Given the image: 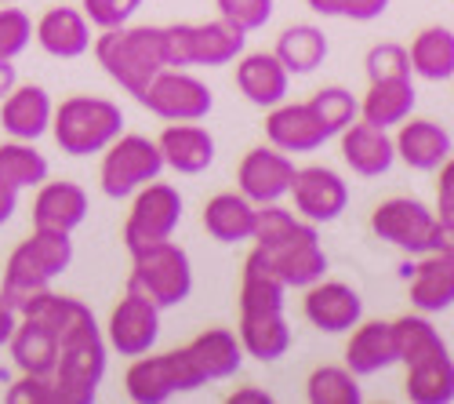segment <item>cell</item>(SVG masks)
I'll return each mask as SVG.
<instances>
[{"label": "cell", "mask_w": 454, "mask_h": 404, "mask_svg": "<svg viewBox=\"0 0 454 404\" xmlns=\"http://www.w3.org/2000/svg\"><path fill=\"white\" fill-rule=\"evenodd\" d=\"M95 59H98V66L128 95L138 99L145 91V84L164 69L160 26H117V29H102V36H95Z\"/></svg>", "instance_id": "1"}, {"label": "cell", "mask_w": 454, "mask_h": 404, "mask_svg": "<svg viewBox=\"0 0 454 404\" xmlns=\"http://www.w3.org/2000/svg\"><path fill=\"white\" fill-rule=\"evenodd\" d=\"M59 150L69 157H91L124 131V114L117 102L98 95H69L51 109V128Z\"/></svg>", "instance_id": "2"}, {"label": "cell", "mask_w": 454, "mask_h": 404, "mask_svg": "<svg viewBox=\"0 0 454 404\" xmlns=\"http://www.w3.org/2000/svg\"><path fill=\"white\" fill-rule=\"evenodd\" d=\"M371 234L407 255L426 251H454V230L443 226L436 211L419 197H389L374 204L371 211Z\"/></svg>", "instance_id": "3"}, {"label": "cell", "mask_w": 454, "mask_h": 404, "mask_svg": "<svg viewBox=\"0 0 454 404\" xmlns=\"http://www.w3.org/2000/svg\"><path fill=\"white\" fill-rule=\"evenodd\" d=\"M73 234H59V230H36L8 255L4 266V296L12 299V306L19 310V303L33 291L51 288L55 277H62L73 263Z\"/></svg>", "instance_id": "4"}, {"label": "cell", "mask_w": 454, "mask_h": 404, "mask_svg": "<svg viewBox=\"0 0 454 404\" xmlns=\"http://www.w3.org/2000/svg\"><path fill=\"white\" fill-rule=\"evenodd\" d=\"M128 288L145 296L157 310L182 306L189 299V291H193V263H189V251L178 248L171 237L135 248Z\"/></svg>", "instance_id": "5"}, {"label": "cell", "mask_w": 454, "mask_h": 404, "mask_svg": "<svg viewBox=\"0 0 454 404\" xmlns=\"http://www.w3.org/2000/svg\"><path fill=\"white\" fill-rule=\"evenodd\" d=\"M106 336L95 321L59 343V360L51 372L59 404H95L98 383L106 376Z\"/></svg>", "instance_id": "6"}, {"label": "cell", "mask_w": 454, "mask_h": 404, "mask_svg": "<svg viewBox=\"0 0 454 404\" xmlns=\"http://www.w3.org/2000/svg\"><path fill=\"white\" fill-rule=\"evenodd\" d=\"M200 386L207 383L197 372L193 357L185 353V346L168 353H138L124 376V390L135 404H164L178 393H193Z\"/></svg>", "instance_id": "7"}, {"label": "cell", "mask_w": 454, "mask_h": 404, "mask_svg": "<svg viewBox=\"0 0 454 404\" xmlns=\"http://www.w3.org/2000/svg\"><path fill=\"white\" fill-rule=\"evenodd\" d=\"M160 171H164V157L157 150V139H145V135H135V131H121L102 150L98 182H102L106 197L121 201V197H131L138 186H145V182L160 178Z\"/></svg>", "instance_id": "8"}, {"label": "cell", "mask_w": 454, "mask_h": 404, "mask_svg": "<svg viewBox=\"0 0 454 404\" xmlns=\"http://www.w3.org/2000/svg\"><path fill=\"white\" fill-rule=\"evenodd\" d=\"M131 211L124 218V248H145V244H157L175 237L178 223H182V194L171 186V182H145L131 194Z\"/></svg>", "instance_id": "9"}, {"label": "cell", "mask_w": 454, "mask_h": 404, "mask_svg": "<svg viewBox=\"0 0 454 404\" xmlns=\"http://www.w3.org/2000/svg\"><path fill=\"white\" fill-rule=\"evenodd\" d=\"M138 102L149 109V114H157L160 121H204L215 106V95L200 77H193V73L164 66L157 77L145 84Z\"/></svg>", "instance_id": "10"}, {"label": "cell", "mask_w": 454, "mask_h": 404, "mask_svg": "<svg viewBox=\"0 0 454 404\" xmlns=\"http://www.w3.org/2000/svg\"><path fill=\"white\" fill-rule=\"evenodd\" d=\"M287 194L294 197V215L306 218V223H313V226L334 223V218H342V211L349 208L346 178L338 175L334 168H327V164L294 168V178H291Z\"/></svg>", "instance_id": "11"}, {"label": "cell", "mask_w": 454, "mask_h": 404, "mask_svg": "<svg viewBox=\"0 0 454 404\" xmlns=\"http://www.w3.org/2000/svg\"><path fill=\"white\" fill-rule=\"evenodd\" d=\"M160 339V310L138 291H124V299L113 306L106 324V346L117 350L121 357L149 353Z\"/></svg>", "instance_id": "12"}, {"label": "cell", "mask_w": 454, "mask_h": 404, "mask_svg": "<svg viewBox=\"0 0 454 404\" xmlns=\"http://www.w3.org/2000/svg\"><path fill=\"white\" fill-rule=\"evenodd\" d=\"M294 178V161L273 146H254L237 164V190L258 208V204H277L287 197Z\"/></svg>", "instance_id": "13"}, {"label": "cell", "mask_w": 454, "mask_h": 404, "mask_svg": "<svg viewBox=\"0 0 454 404\" xmlns=\"http://www.w3.org/2000/svg\"><path fill=\"white\" fill-rule=\"evenodd\" d=\"M301 313L306 321L324 336H342L364 317V299L360 291L346 281H317L306 288V299H301Z\"/></svg>", "instance_id": "14"}, {"label": "cell", "mask_w": 454, "mask_h": 404, "mask_svg": "<svg viewBox=\"0 0 454 404\" xmlns=\"http://www.w3.org/2000/svg\"><path fill=\"white\" fill-rule=\"evenodd\" d=\"M258 251L266 255V263L284 281V288H309L327 273V251L320 248L317 226H309L306 234H298L277 248H258Z\"/></svg>", "instance_id": "15"}, {"label": "cell", "mask_w": 454, "mask_h": 404, "mask_svg": "<svg viewBox=\"0 0 454 404\" xmlns=\"http://www.w3.org/2000/svg\"><path fill=\"white\" fill-rule=\"evenodd\" d=\"M266 139L280 154H313L327 142V131L320 128L309 102H277L266 117Z\"/></svg>", "instance_id": "16"}, {"label": "cell", "mask_w": 454, "mask_h": 404, "mask_svg": "<svg viewBox=\"0 0 454 404\" xmlns=\"http://www.w3.org/2000/svg\"><path fill=\"white\" fill-rule=\"evenodd\" d=\"M157 150L164 168L178 175H200L215 164V135L200 128V121H171L157 139Z\"/></svg>", "instance_id": "17"}, {"label": "cell", "mask_w": 454, "mask_h": 404, "mask_svg": "<svg viewBox=\"0 0 454 404\" xmlns=\"http://www.w3.org/2000/svg\"><path fill=\"white\" fill-rule=\"evenodd\" d=\"M411 306L419 313H443L454 306V251H426L411 263Z\"/></svg>", "instance_id": "18"}, {"label": "cell", "mask_w": 454, "mask_h": 404, "mask_svg": "<svg viewBox=\"0 0 454 404\" xmlns=\"http://www.w3.org/2000/svg\"><path fill=\"white\" fill-rule=\"evenodd\" d=\"M88 218V194L77 182H41L33 197V226L36 230H59V234H73Z\"/></svg>", "instance_id": "19"}, {"label": "cell", "mask_w": 454, "mask_h": 404, "mask_svg": "<svg viewBox=\"0 0 454 404\" xmlns=\"http://www.w3.org/2000/svg\"><path fill=\"white\" fill-rule=\"evenodd\" d=\"M342 139V161L353 168V175L360 178H378L386 175L396 161V150H393V135L389 128H374L367 121H353L349 128L338 131Z\"/></svg>", "instance_id": "20"}, {"label": "cell", "mask_w": 454, "mask_h": 404, "mask_svg": "<svg viewBox=\"0 0 454 404\" xmlns=\"http://www.w3.org/2000/svg\"><path fill=\"white\" fill-rule=\"evenodd\" d=\"M51 95L41 84H15L4 99H0V124L12 139L36 142L51 128Z\"/></svg>", "instance_id": "21"}, {"label": "cell", "mask_w": 454, "mask_h": 404, "mask_svg": "<svg viewBox=\"0 0 454 404\" xmlns=\"http://www.w3.org/2000/svg\"><path fill=\"white\" fill-rule=\"evenodd\" d=\"M33 36L51 59H81L91 51V22L81 8H48L33 26Z\"/></svg>", "instance_id": "22"}, {"label": "cell", "mask_w": 454, "mask_h": 404, "mask_svg": "<svg viewBox=\"0 0 454 404\" xmlns=\"http://www.w3.org/2000/svg\"><path fill=\"white\" fill-rule=\"evenodd\" d=\"M400 131L393 135V150L396 157L414 168V171H436L443 161H450V150H454V142H450V131L436 121H400L396 124Z\"/></svg>", "instance_id": "23"}, {"label": "cell", "mask_w": 454, "mask_h": 404, "mask_svg": "<svg viewBox=\"0 0 454 404\" xmlns=\"http://www.w3.org/2000/svg\"><path fill=\"white\" fill-rule=\"evenodd\" d=\"M349 343H346V368L364 379L374 372H386L396 364V339H393V321H356L349 328Z\"/></svg>", "instance_id": "24"}, {"label": "cell", "mask_w": 454, "mask_h": 404, "mask_svg": "<svg viewBox=\"0 0 454 404\" xmlns=\"http://www.w3.org/2000/svg\"><path fill=\"white\" fill-rule=\"evenodd\" d=\"M287 81H291V73L280 66V59L273 51L237 55V88L251 106L270 109V106L284 102L287 99Z\"/></svg>", "instance_id": "25"}, {"label": "cell", "mask_w": 454, "mask_h": 404, "mask_svg": "<svg viewBox=\"0 0 454 404\" xmlns=\"http://www.w3.org/2000/svg\"><path fill=\"white\" fill-rule=\"evenodd\" d=\"M185 353L193 357L197 372L204 376V383H218V379H233L244 368V346L237 339V332L230 328H204L200 336H193L185 343Z\"/></svg>", "instance_id": "26"}, {"label": "cell", "mask_w": 454, "mask_h": 404, "mask_svg": "<svg viewBox=\"0 0 454 404\" xmlns=\"http://www.w3.org/2000/svg\"><path fill=\"white\" fill-rule=\"evenodd\" d=\"M19 317L26 321H36L41 328H48V332L62 343L66 336H73L77 328L91 324L95 313L81 303V299H73V296H59V291L44 288V291H33V296H26L19 303Z\"/></svg>", "instance_id": "27"}, {"label": "cell", "mask_w": 454, "mask_h": 404, "mask_svg": "<svg viewBox=\"0 0 454 404\" xmlns=\"http://www.w3.org/2000/svg\"><path fill=\"white\" fill-rule=\"evenodd\" d=\"M237 339L244 346V357H254L262 364H273L291 350V328L284 310H266V313H240Z\"/></svg>", "instance_id": "28"}, {"label": "cell", "mask_w": 454, "mask_h": 404, "mask_svg": "<svg viewBox=\"0 0 454 404\" xmlns=\"http://www.w3.org/2000/svg\"><path fill=\"white\" fill-rule=\"evenodd\" d=\"M414 102H419V91H414L411 77L371 81L367 95L360 99V121L374 128H396L414 114Z\"/></svg>", "instance_id": "29"}, {"label": "cell", "mask_w": 454, "mask_h": 404, "mask_svg": "<svg viewBox=\"0 0 454 404\" xmlns=\"http://www.w3.org/2000/svg\"><path fill=\"white\" fill-rule=\"evenodd\" d=\"M254 211H258V208H254L240 190L215 194V197L204 204V230H207L218 244L251 241V234H254Z\"/></svg>", "instance_id": "30"}, {"label": "cell", "mask_w": 454, "mask_h": 404, "mask_svg": "<svg viewBox=\"0 0 454 404\" xmlns=\"http://www.w3.org/2000/svg\"><path fill=\"white\" fill-rule=\"evenodd\" d=\"M327 36L320 26L313 22H294L277 36L273 55L280 59V66L291 73V77H306V73H317L327 59Z\"/></svg>", "instance_id": "31"}, {"label": "cell", "mask_w": 454, "mask_h": 404, "mask_svg": "<svg viewBox=\"0 0 454 404\" xmlns=\"http://www.w3.org/2000/svg\"><path fill=\"white\" fill-rule=\"evenodd\" d=\"M411 73L422 81H450L454 77V33L450 26H426L407 48Z\"/></svg>", "instance_id": "32"}, {"label": "cell", "mask_w": 454, "mask_h": 404, "mask_svg": "<svg viewBox=\"0 0 454 404\" xmlns=\"http://www.w3.org/2000/svg\"><path fill=\"white\" fill-rule=\"evenodd\" d=\"M8 350H12V360L22 376H51L55 372V360H59V339L41 328L36 321H26L19 317L15 332L8 339Z\"/></svg>", "instance_id": "33"}, {"label": "cell", "mask_w": 454, "mask_h": 404, "mask_svg": "<svg viewBox=\"0 0 454 404\" xmlns=\"http://www.w3.org/2000/svg\"><path fill=\"white\" fill-rule=\"evenodd\" d=\"M287 288L266 263V255L258 248L244 259L240 270V313H266V310H284Z\"/></svg>", "instance_id": "34"}, {"label": "cell", "mask_w": 454, "mask_h": 404, "mask_svg": "<svg viewBox=\"0 0 454 404\" xmlns=\"http://www.w3.org/2000/svg\"><path fill=\"white\" fill-rule=\"evenodd\" d=\"M403 393L414 404H450L454 400V360H450V350L407 364Z\"/></svg>", "instance_id": "35"}, {"label": "cell", "mask_w": 454, "mask_h": 404, "mask_svg": "<svg viewBox=\"0 0 454 404\" xmlns=\"http://www.w3.org/2000/svg\"><path fill=\"white\" fill-rule=\"evenodd\" d=\"M247 33L237 29L225 19H211V22H197L193 26V66H230L237 62V55H244Z\"/></svg>", "instance_id": "36"}, {"label": "cell", "mask_w": 454, "mask_h": 404, "mask_svg": "<svg viewBox=\"0 0 454 404\" xmlns=\"http://www.w3.org/2000/svg\"><path fill=\"white\" fill-rule=\"evenodd\" d=\"M393 339H396V364H414L436 353H447V343L433 328L429 313H403L393 321Z\"/></svg>", "instance_id": "37"}, {"label": "cell", "mask_w": 454, "mask_h": 404, "mask_svg": "<svg viewBox=\"0 0 454 404\" xmlns=\"http://www.w3.org/2000/svg\"><path fill=\"white\" fill-rule=\"evenodd\" d=\"M0 178L12 182L19 194L33 190L48 178V161L33 142H22V139L0 142Z\"/></svg>", "instance_id": "38"}, {"label": "cell", "mask_w": 454, "mask_h": 404, "mask_svg": "<svg viewBox=\"0 0 454 404\" xmlns=\"http://www.w3.org/2000/svg\"><path fill=\"white\" fill-rule=\"evenodd\" d=\"M306 397L309 404H360V379L338 364H320L313 368V376L306 379Z\"/></svg>", "instance_id": "39"}, {"label": "cell", "mask_w": 454, "mask_h": 404, "mask_svg": "<svg viewBox=\"0 0 454 404\" xmlns=\"http://www.w3.org/2000/svg\"><path fill=\"white\" fill-rule=\"evenodd\" d=\"M309 109L317 114L320 128H324L327 139H331V135H338V131L349 128V124L360 117V99H356L349 88H342V84H327V88H320V91L309 99Z\"/></svg>", "instance_id": "40"}, {"label": "cell", "mask_w": 454, "mask_h": 404, "mask_svg": "<svg viewBox=\"0 0 454 404\" xmlns=\"http://www.w3.org/2000/svg\"><path fill=\"white\" fill-rule=\"evenodd\" d=\"M364 69H367V81H393V77H411V59L403 44H371L364 55Z\"/></svg>", "instance_id": "41"}, {"label": "cell", "mask_w": 454, "mask_h": 404, "mask_svg": "<svg viewBox=\"0 0 454 404\" xmlns=\"http://www.w3.org/2000/svg\"><path fill=\"white\" fill-rule=\"evenodd\" d=\"M33 41V19L22 8L4 4L0 8V59L15 62Z\"/></svg>", "instance_id": "42"}, {"label": "cell", "mask_w": 454, "mask_h": 404, "mask_svg": "<svg viewBox=\"0 0 454 404\" xmlns=\"http://www.w3.org/2000/svg\"><path fill=\"white\" fill-rule=\"evenodd\" d=\"M215 8H218V19L233 22L244 33H254L273 19V0H215Z\"/></svg>", "instance_id": "43"}, {"label": "cell", "mask_w": 454, "mask_h": 404, "mask_svg": "<svg viewBox=\"0 0 454 404\" xmlns=\"http://www.w3.org/2000/svg\"><path fill=\"white\" fill-rule=\"evenodd\" d=\"M142 0H84L81 12L91 26L98 29H117V26H128L131 15L138 12Z\"/></svg>", "instance_id": "44"}, {"label": "cell", "mask_w": 454, "mask_h": 404, "mask_svg": "<svg viewBox=\"0 0 454 404\" xmlns=\"http://www.w3.org/2000/svg\"><path fill=\"white\" fill-rule=\"evenodd\" d=\"M160 44H164V66L171 69L193 66V22L160 26Z\"/></svg>", "instance_id": "45"}, {"label": "cell", "mask_w": 454, "mask_h": 404, "mask_svg": "<svg viewBox=\"0 0 454 404\" xmlns=\"http://www.w3.org/2000/svg\"><path fill=\"white\" fill-rule=\"evenodd\" d=\"M8 404H59L51 376H22L8 386Z\"/></svg>", "instance_id": "46"}, {"label": "cell", "mask_w": 454, "mask_h": 404, "mask_svg": "<svg viewBox=\"0 0 454 404\" xmlns=\"http://www.w3.org/2000/svg\"><path fill=\"white\" fill-rule=\"evenodd\" d=\"M436 171H440V182H436V218L443 226L454 230V168H450V161H443Z\"/></svg>", "instance_id": "47"}, {"label": "cell", "mask_w": 454, "mask_h": 404, "mask_svg": "<svg viewBox=\"0 0 454 404\" xmlns=\"http://www.w3.org/2000/svg\"><path fill=\"white\" fill-rule=\"evenodd\" d=\"M389 12V0H342V19L353 22H374Z\"/></svg>", "instance_id": "48"}, {"label": "cell", "mask_w": 454, "mask_h": 404, "mask_svg": "<svg viewBox=\"0 0 454 404\" xmlns=\"http://www.w3.org/2000/svg\"><path fill=\"white\" fill-rule=\"evenodd\" d=\"M15 324H19V310L12 306V299L0 291V350L8 346V339H12V332H15Z\"/></svg>", "instance_id": "49"}, {"label": "cell", "mask_w": 454, "mask_h": 404, "mask_svg": "<svg viewBox=\"0 0 454 404\" xmlns=\"http://www.w3.org/2000/svg\"><path fill=\"white\" fill-rule=\"evenodd\" d=\"M15 208H19V190L12 186V182H4V178H0V226H4V223H12Z\"/></svg>", "instance_id": "50"}, {"label": "cell", "mask_w": 454, "mask_h": 404, "mask_svg": "<svg viewBox=\"0 0 454 404\" xmlns=\"http://www.w3.org/2000/svg\"><path fill=\"white\" fill-rule=\"evenodd\" d=\"M270 400H273V393L262 386H240L230 393V404H270Z\"/></svg>", "instance_id": "51"}, {"label": "cell", "mask_w": 454, "mask_h": 404, "mask_svg": "<svg viewBox=\"0 0 454 404\" xmlns=\"http://www.w3.org/2000/svg\"><path fill=\"white\" fill-rule=\"evenodd\" d=\"M306 4H309V12H317L324 19H338V15H342V0H306Z\"/></svg>", "instance_id": "52"}, {"label": "cell", "mask_w": 454, "mask_h": 404, "mask_svg": "<svg viewBox=\"0 0 454 404\" xmlns=\"http://www.w3.org/2000/svg\"><path fill=\"white\" fill-rule=\"evenodd\" d=\"M19 84V73H15V66L8 62V59H0V99H4L12 88Z\"/></svg>", "instance_id": "53"}, {"label": "cell", "mask_w": 454, "mask_h": 404, "mask_svg": "<svg viewBox=\"0 0 454 404\" xmlns=\"http://www.w3.org/2000/svg\"><path fill=\"white\" fill-rule=\"evenodd\" d=\"M0 4H15V0H0Z\"/></svg>", "instance_id": "54"}]
</instances>
